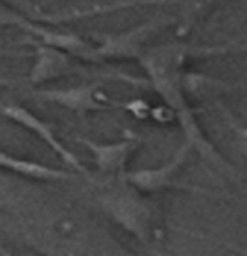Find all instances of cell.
<instances>
[{
    "instance_id": "obj_1",
    "label": "cell",
    "mask_w": 247,
    "mask_h": 256,
    "mask_svg": "<svg viewBox=\"0 0 247 256\" xmlns=\"http://www.w3.org/2000/svg\"><path fill=\"white\" fill-rule=\"evenodd\" d=\"M185 45L168 44L154 48H145L140 56V64L147 71L154 90L163 97V100L171 108L177 116L180 126L185 135V142L192 149H197L211 166L222 172L232 173V168L227 161L218 154V150L209 144V140L202 134L199 123L194 116L192 109L187 104L183 85H185V61H187Z\"/></svg>"
},
{
    "instance_id": "obj_2",
    "label": "cell",
    "mask_w": 247,
    "mask_h": 256,
    "mask_svg": "<svg viewBox=\"0 0 247 256\" xmlns=\"http://www.w3.org/2000/svg\"><path fill=\"white\" fill-rule=\"evenodd\" d=\"M0 112H2L7 120H10V122L16 123V125H19L22 128H26L28 132H31V134H35L40 140H43L45 144L54 150V152L57 154L62 161H64L67 166L73 168L74 172L81 173V175H85V176H90L87 168L81 164V161L78 160V158L74 156L69 149L62 146V142L55 137L54 130H52V128L48 126L45 122H42L36 114H33L31 111H28V109L22 108V106H16V104L0 106Z\"/></svg>"
},
{
    "instance_id": "obj_3",
    "label": "cell",
    "mask_w": 247,
    "mask_h": 256,
    "mask_svg": "<svg viewBox=\"0 0 247 256\" xmlns=\"http://www.w3.org/2000/svg\"><path fill=\"white\" fill-rule=\"evenodd\" d=\"M33 96L38 97L42 100L52 102L55 106L66 108L69 111H74L78 114L92 111H104V109L111 108V100L107 99L104 94L99 92L97 85H80V86H71V88L62 90H35Z\"/></svg>"
},
{
    "instance_id": "obj_4",
    "label": "cell",
    "mask_w": 247,
    "mask_h": 256,
    "mask_svg": "<svg viewBox=\"0 0 247 256\" xmlns=\"http://www.w3.org/2000/svg\"><path fill=\"white\" fill-rule=\"evenodd\" d=\"M190 150H192V148L187 142H183L168 163H164L159 168H149V170L126 173L125 175L126 182L132 184L135 189L142 192H154V190L170 189V187H178V180H177L178 170L189 160Z\"/></svg>"
},
{
    "instance_id": "obj_5",
    "label": "cell",
    "mask_w": 247,
    "mask_h": 256,
    "mask_svg": "<svg viewBox=\"0 0 247 256\" xmlns=\"http://www.w3.org/2000/svg\"><path fill=\"white\" fill-rule=\"evenodd\" d=\"M157 28H159V21H151L118 35L106 36L104 44L100 47H95L93 58H140L145 52V42L151 38Z\"/></svg>"
},
{
    "instance_id": "obj_6",
    "label": "cell",
    "mask_w": 247,
    "mask_h": 256,
    "mask_svg": "<svg viewBox=\"0 0 247 256\" xmlns=\"http://www.w3.org/2000/svg\"><path fill=\"white\" fill-rule=\"evenodd\" d=\"M80 142L92 152L99 172L107 176L123 173L128 160L138 148V142L133 138L119 142H95L90 138H80Z\"/></svg>"
},
{
    "instance_id": "obj_7",
    "label": "cell",
    "mask_w": 247,
    "mask_h": 256,
    "mask_svg": "<svg viewBox=\"0 0 247 256\" xmlns=\"http://www.w3.org/2000/svg\"><path fill=\"white\" fill-rule=\"evenodd\" d=\"M106 208L112 216L119 222L125 228L132 230L140 237H147L149 234V212L144 204L138 202L135 196L128 192H111L104 198Z\"/></svg>"
},
{
    "instance_id": "obj_8",
    "label": "cell",
    "mask_w": 247,
    "mask_h": 256,
    "mask_svg": "<svg viewBox=\"0 0 247 256\" xmlns=\"http://www.w3.org/2000/svg\"><path fill=\"white\" fill-rule=\"evenodd\" d=\"M22 28L29 33V35L36 36L40 40V45L45 47H52L57 48V50L64 52V54H74L78 58H85V59H95L93 58V52L95 47H92L88 42H85L83 38H80L74 33H59V32H52L47 30L43 26H38L31 21H26Z\"/></svg>"
},
{
    "instance_id": "obj_9",
    "label": "cell",
    "mask_w": 247,
    "mask_h": 256,
    "mask_svg": "<svg viewBox=\"0 0 247 256\" xmlns=\"http://www.w3.org/2000/svg\"><path fill=\"white\" fill-rule=\"evenodd\" d=\"M69 68V56L57 48L45 47V45H35V64L31 68L28 80L33 85H42L66 73Z\"/></svg>"
},
{
    "instance_id": "obj_10",
    "label": "cell",
    "mask_w": 247,
    "mask_h": 256,
    "mask_svg": "<svg viewBox=\"0 0 247 256\" xmlns=\"http://www.w3.org/2000/svg\"><path fill=\"white\" fill-rule=\"evenodd\" d=\"M0 168H5V170L17 173V175L36 180H64L73 176V173L69 172L47 166V164L36 163V161L31 160H22V158L9 154L2 149H0Z\"/></svg>"
},
{
    "instance_id": "obj_11",
    "label": "cell",
    "mask_w": 247,
    "mask_h": 256,
    "mask_svg": "<svg viewBox=\"0 0 247 256\" xmlns=\"http://www.w3.org/2000/svg\"><path fill=\"white\" fill-rule=\"evenodd\" d=\"M28 20H24L22 16H19V14H14L10 12V10H2L0 9V28L2 26H24V22Z\"/></svg>"
},
{
    "instance_id": "obj_12",
    "label": "cell",
    "mask_w": 247,
    "mask_h": 256,
    "mask_svg": "<svg viewBox=\"0 0 247 256\" xmlns=\"http://www.w3.org/2000/svg\"><path fill=\"white\" fill-rule=\"evenodd\" d=\"M10 82L7 80V78H0V85H9Z\"/></svg>"
}]
</instances>
